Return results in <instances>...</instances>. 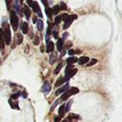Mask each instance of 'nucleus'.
Segmentation results:
<instances>
[{
  "mask_svg": "<svg viewBox=\"0 0 122 122\" xmlns=\"http://www.w3.org/2000/svg\"><path fill=\"white\" fill-rule=\"evenodd\" d=\"M32 21H33L34 23H37V16H36V15H34V16L32 17Z\"/></svg>",
  "mask_w": 122,
  "mask_h": 122,
  "instance_id": "4c0bfd02",
  "label": "nucleus"
},
{
  "mask_svg": "<svg viewBox=\"0 0 122 122\" xmlns=\"http://www.w3.org/2000/svg\"><path fill=\"white\" fill-rule=\"evenodd\" d=\"M23 11H24V13H25V15H26V18L27 19H30V16H31V13H30V8L28 7V6H24L23 7Z\"/></svg>",
  "mask_w": 122,
  "mask_h": 122,
  "instance_id": "9b49d317",
  "label": "nucleus"
},
{
  "mask_svg": "<svg viewBox=\"0 0 122 122\" xmlns=\"http://www.w3.org/2000/svg\"><path fill=\"white\" fill-rule=\"evenodd\" d=\"M76 72H77V69H75V68H74L71 72H69L68 74H66V75H65V77H64V81H65V82H66V81H69V79H70V78H71V77H72Z\"/></svg>",
  "mask_w": 122,
  "mask_h": 122,
  "instance_id": "1a4fd4ad",
  "label": "nucleus"
},
{
  "mask_svg": "<svg viewBox=\"0 0 122 122\" xmlns=\"http://www.w3.org/2000/svg\"><path fill=\"white\" fill-rule=\"evenodd\" d=\"M71 103H72V100H70V101L65 105V111H66V112H69V111H70L71 106Z\"/></svg>",
  "mask_w": 122,
  "mask_h": 122,
  "instance_id": "c85d7f7f",
  "label": "nucleus"
},
{
  "mask_svg": "<svg viewBox=\"0 0 122 122\" xmlns=\"http://www.w3.org/2000/svg\"><path fill=\"white\" fill-rule=\"evenodd\" d=\"M11 1L12 0H6V4H7V9L8 10H10V8H11Z\"/></svg>",
  "mask_w": 122,
  "mask_h": 122,
  "instance_id": "72a5a7b5",
  "label": "nucleus"
},
{
  "mask_svg": "<svg viewBox=\"0 0 122 122\" xmlns=\"http://www.w3.org/2000/svg\"><path fill=\"white\" fill-rule=\"evenodd\" d=\"M55 60H56V53H55V52H53V53H51V55L50 63H51V64H53V63L55 62Z\"/></svg>",
  "mask_w": 122,
  "mask_h": 122,
  "instance_id": "393cba45",
  "label": "nucleus"
},
{
  "mask_svg": "<svg viewBox=\"0 0 122 122\" xmlns=\"http://www.w3.org/2000/svg\"><path fill=\"white\" fill-rule=\"evenodd\" d=\"M53 49H54V44H53V42L50 41L46 46V51L47 52H51V51H53Z\"/></svg>",
  "mask_w": 122,
  "mask_h": 122,
  "instance_id": "4468645a",
  "label": "nucleus"
},
{
  "mask_svg": "<svg viewBox=\"0 0 122 122\" xmlns=\"http://www.w3.org/2000/svg\"><path fill=\"white\" fill-rule=\"evenodd\" d=\"M51 86L49 82H45L43 87H42V92L45 93V94H48L50 92H51Z\"/></svg>",
  "mask_w": 122,
  "mask_h": 122,
  "instance_id": "0eeeda50",
  "label": "nucleus"
},
{
  "mask_svg": "<svg viewBox=\"0 0 122 122\" xmlns=\"http://www.w3.org/2000/svg\"><path fill=\"white\" fill-rule=\"evenodd\" d=\"M16 37H17V40H16V43L19 45V44H21L22 43V41H23V35L21 34V33H17L16 34Z\"/></svg>",
  "mask_w": 122,
  "mask_h": 122,
  "instance_id": "4be33fe9",
  "label": "nucleus"
},
{
  "mask_svg": "<svg viewBox=\"0 0 122 122\" xmlns=\"http://www.w3.org/2000/svg\"><path fill=\"white\" fill-rule=\"evenodd\" d=\"M14 9H15V12H17V13H21L20 12V7H19V4H18V2H17V0H15V2H14Z\"/></svg>",
  "mask_w": 122,
  "mask_h": 122,
  "instance_id": "bb28decb",
  "label": "nucleus"
},
{
  "mask_svg": "<svg viewBox=\"0 0 122 122\" xmlns=\"http://www.w3.org/2000/svg\"><path fill=\"white\" fill-rule=\"evenodd\" d=\"M51 22H49V27H48V30H47V35L48 36L51 34Z\"/></svg>",
  "mask_w": 122,
  "mask_h": 122,
  "instance_id": "c9c22d12",
  "label": "nucleus"
},
{
  "mask_svg": "<svg viewBox=\"0 0 122 122\" xmlns=\"http://www.w3.org/2000/svg\"><path fill=\"white\" fill-rule=\"evenodd\" d=\"M39 42H40V39H39V36H37V35H36V36H34V38H33V44L37 46V45L39 44Z\"/></svg>",
  "mask_w": 122,
  "mask_h": 122,
  "instance_id": "2f4dec72",
  "label": "nucleus"
},
{
  "mask_svg": "<svg viewBox=\"0 0 122 122\" xmlns=\"http://www.w3.org/2000/svg\"><path fill=\"white\" fill-rule=\"evenodd\" d=\"M20 3H21V4H23V0H20Z\"/></svg>",
  "mask_w": 122,
  "mask_h": 122,
  "instance_id": "ea45409f",
  "label": "nucleus"
},
{
  "mask_svg": "<svg viewBox=\"0 0 122 122\" xmlns=\"http://www.w3.org/2000/svg\"><path fill=\"white\" fill-rule=\"evenodd\" d=\"M52 35H53L54 38H58V29H57V27L52 28Z\"/></svg>",
  "mask_w": 122,
  "mask_h": 122,
  "instance_id": "b1692460",
  "label": "nucleus"
},
{
  "mask_svg": "<svg viewBox=\"0 0 122 122\" xmlns=\"http://www.w3.org/2000/svg\"><path fill=\"white\" fill-rule=\"evenodd\" d=\"M45 11H46V14L48 17H51L52 16V9L50 8V7H47L45 8Z\"/></svg>",
  "mask_w": 122,
  "mask_h": 122,
  "instance_id": "6ab92c4d",
  "label": "nucleus"
},
{
  "mask_svg": "<svg viewBox=\"0 0 122 122\" xmlns=\"http://www.w3.org/2000/svg\"><path fill=\"white\" fill-rule=\"evenodd\" d=\"M4 44H5L4 32H3V29L0 28V49H1V50H4Z\"/></svg>",
  "mask_w": 122,
  "mask_h": 122,
  "instance_id": "9d476101",
  "label": "nucleus"
},
{
  "mask_svg": "<svg viewBox=\"0 0 122 122\" xmlns=\"http://www.w3.org/2000/svg\"><path fill=\"white\" fill-rule=\"evenodd\" d=\"M3 32H4V40H5V43L7 45H10V42H11V34H10V26L6 22L3 23Z\"/></svg>",
  "mask_w": 122,
  "mask_h": 122,
  "instance_id": "f257e3e1",
  "label": "nucleus"
},
{
  "mask_svg": "<svg viewBox=\"0 0 122 122\" xmlns=\"http://www.w3.org/2000/svg\"><path fill=\"white\" fill-rule=\"evenodd\" d=\"M59 7H60V10H66L68 9V8H67V5H66L64 2H60Z\"/></svg>",
  "mask_w": 122,
  "mask_h": 122,
  "instance_id": "7c9ffc66",
  "label": "nucleus"
},
{
  "mask_svg": "<svg viewBox=\"0 0 122 122\" xmlns=\"http://www.w3.org/2000/svg\"><path fill=\"white\" fill-rule=\"evenodd\" d=\"M76 18H77V15H76V14L70 15V17L65 21V23H64V25H63V29H64V30L68 29V28L71 26V24L72 23V21H73L74 19H76Z\"/></svg>",
  "mask_w": 122,
  "mask_h": 122,
  "instance_id": "20e7f679",
  "label": "nucleus"
},
{
  "mask_svg": "<svg viewBox=\"0 0 122 122\" xmlns=\"http://www.w3.org/2000/svg\"><path fill=\"white\" fill-rule=\"evenodd\" d=\"M78 92H79V90H78L77 88H75V87H71V88H70L66 92H64V93L61 95L60 100H67V99H69L70 96H71L72 94L77 93Z\"/></svg>",
  "mask_w": 122,
  "mask_h": 122,
  "instance_id": "7ed1b4c3",
  "label": "nucleus"
},
{
  "mask_svg": "<svg viewBox=\"0 0 122 122\" xmlns=\"http://www.w3.org/2000/svg\"><path fill=\"white\" fill-rule=\"evenodd\" d=\"M62 18H61V15H56L55 18H54V24L55 25H58L60 22H61Z\"/></svg>",
  "mask_w": 122,
  "mask_h": 122,
  "instance_id": "cd10ccee",
  "label": "nucleus"
},
{
  "mask_svg": "<svg viewBox=\"0 0 122 122\" xmlns=\"http://www.w3.org/2000/svg\"><path fill=\"white\" fill-rule=\"evenodd\" d=\"M69 88H70V85H69V83H67L65 86H63V87H61L60 89H58V90L55 92V94H56V95H59L60 93H64V92H66L69 90Z\"/></svg>",
  "mask_w": 122,
  "mask_h": 122,
  "instance_id": "6e6552de",
  "label": "nucleus"
},
{
  "mask_svg": "<svg viewBox=\"0 0 122 122\" xmlns=\"http://www.w3.org/2000/svg\"><path fill=\"white\" fill-rule=\"evenodd\" d=\"M96 63H97V60L93 58V59H92V60L89 61V63L87 64V66H88V67H91V66H92V65H94V64H96Z\"/></svg>",
  "mask_w": 122,
  "mask_h": 122,
  "instance_id": "c756f323",
  "label": "nucleus"
},
{
  "mask_svg": "<svg viewBox=\"0 0 122 122\" xmlns=\"http://www.w3.org/2000/svg\"><path fill=\"white\" fill-rule=\"evenodd\" d=\"M62 122H67V120H66V119H65V120H63V121H62Z\"/></svg>",
  "mask_w": 122,
  "mask_h": 122,
  "instance_id": "a19ab883",
  "label": "nucleus"
},
{
  "mask_svg": "<svg viewBox=\"0 0 122 122\" xmlns=\"http://www.w3.org/2000/svg\"><path fill=\"white\" fill-rule=\"evenodd\" d=\"M66 61H67V64H68V65H72V64L78 62V59H77L75 56H71V57H69Z\"/></svg>",
  "mask_w": 122,
  "mask_h": 122,
  "instance_id": "dca6fc26",
  "label": "nucleus"
},
{
  "mask_svg": "<svg viewBox=\"0 0 122 122\" xmlns=\"http://www.w3.org/2000/svg\"><path fill=\"white\" fill-rule=\"evenodd\" d=\"M27 2H28V4L31 7V5H32V2H33V1H32V0H27Z\"/></svg>",
  "mask_w": 122,
  "mask_h": 122,
  "instance_id": "58836bf2",
  "label": "nucleus"
},
{
  "mask_svg": "<svg viewBox=\"0 0 122 122\" xmlns=\"http://www.w3.org/2000/svg\"><path fill=\"white\" fill-rule=\"evenodd\" d=\"M42 3L44 4V6H45L46 8L49 7V6H48V0H42Z\"/></svg>",
  "mask_w": 122,
  "mask_h": 122,
  "instance_id": "e433bc0d",
  "label": "nucleus"
},
{
  "mask_svg": "<svg viewBox=\"0 0 122 122\" xmlns=\"http://www.w3.org/2000/svg\"><path fill=\"white\" fill-rule=\"evenodd\" d=\"M90 61V58L88 56H82L78 59V64L79 65H84V64H88Z\"/></svg>",
  "mask_w": 122,
  "mask_h": 122,
  "instance_id": "ddd939ff",
  "label": "nucleus"
},
{
  "mask_svg": "<svg viewBox=\"0 0 122 122\" xmlns=\"http://www.w3.org/2000/svg\"><path fill=\"white\" fill-rule=\"evenodd\" d=\"M62 67H63V62L61 61V62L57 65V67H56V69H55V71H54V73H55V74H57V73L60 71V70H61V68H62Z\"/></svg>",
  "mask_w": 122,
  "mask_h": 122,
  "instance_id": "a878e982",
  "label": "nucleus"
},
{
  "mask_svg": "<svg viewBox=\"0 0 122 122\" xmlns=\"http://www.w3.org/2000/svg\"><path fill=\"white\" fill-rule=\"evenodd\" d=\"M60 10H60V7H59L58 5H55V6L53 7V9H52V14H53V15H57Z\"/></svg>",
  "mask_w": 122,
  "mask_h": 122,
  "instance_id": "a211bd4d",
  "label": "nucleus"
},
{
  "mask_svg": "<svg viewBox=\"0 0 122 122\" xmlns=\"http://www.w3.org/2000/svg\"><path fill=\"white\" fill-rule=\"evenodd\" d=\"M56 46H57V51H61L63 50V47H64V39L63 38H59L57 40Z\"/></svg>",
  "mask_w": 122,
  "mask_h": 122,
  "instance_id": "f8f14e48",
  "label": "nucleus"
},
{
  "mask_svg": "<svg viewBox=\"0 0 122 122\" xmlns=\"http://www.w3.org/2000/svg\"><path fill=\"white\" fill-rule=\"evenodd\" d=\"M21 30H22L23 33H28L29 32V24H28V22H23L22 23Z\"/></svg>",
  "mask_w": 122,
  "mask_h": 122,
  "instance_id": "2eb2a0df",
  "label": "nucleus"
},
{
  "mask_svg": "<svg viewBox=\"0 0 122 122\" xmlns=\"http://www.w3.org/2000/svg\"><path fill=\"white\" fill-rule=\"evenodd\" d=\"M65 112H66V111H65V104H63V105H61V106H60V108H59L58 113H59V115L62 117V116L65 114Z\"/></svg>",
  "mask_w": 122,
  "mask_h": 122,
  "instance_id": "f3484780",
  "label": "nucleus"
},
{
  "mask_svg": "<svg viewBox=\"0 0 122 122\" xmlns=\"http://www.w3.org/2000/svg\"><path fill=\"white\" fill-rule=\"evenodd\" d=\"M73 69H74V68H73V66H72V65H68V66L66 67V70H65V74H68V73H69V72H71Z\"/></svg>",
  "mask_w": 122,
  "mask_h": 122,
  "instance_id": "5701e85b",
  "label": "nucleus"
},
{
  "mask_svg": "<svg viewBox=\"0 0 122 122\" xmlns=\"http://www.w3.org/2000/svg\"><path fill=\"white\" fill-rule=\"evenodd\" d=\"M31 8H32V10L36 12V14L39 16V17H42V12H41V10H40V7L38 5V3L36 1H33L32 2V5H31Z\"/></svg>",
  "mask_w": 122,
  "mask_h": 122,
  "instance_id": "39448f33",
  "label": "nucleus"
},
{
  "mask_svg": "<svg viewBox=\"0 0 122 122\" xmlns=\"http://www.w3.org/2000/svg\"><path fill=\"white\" fill-rule=\"evenodd\" d=\"M10 24H11V26H12V29H13V30L15 31V30H17V29H18V17H17V14H16V12H15V10H10Z\"/></svg>",
  "mask_w": 122,
  "mask_h": 122,
  "instance_id": "f03ea898",
  "label": "nucleus"
},
{
  "mask_svg": "<svg viewBox=\"0 0 122 122\" xmlns=\"http://www.w3.org/2000/svg\"><path fill=\"white\" fill-rule=\"evenodd\" d=\"M76 52H80V51H74V50H69V51H68V53L71 55V56H72L73 54H75Z\"/></svg>",
  "mask_w": 122,
  "mask_h": 122,
  "instance_id": "473e14b6",
  "label": "nucleus"
},
{
  "mask_svg": "<svg viewBox=\"0 0 122 122\" xmlns=\"http://www.w3.org/2000/svg\"><path fill=\"white\" fill-rule=\"evenodd\" d=\"M69 17H70V15H69V14H67V13H64V14H62V15H61V18H62V20H64V21H66Z\"/></svg>",
  "mask_w": 122,
  "mask_h": 122,
  "instance_id": "f704fd0d",
  "label": "nucleus"
},
{
  "mask_svg": "<svg viewBox=\"0 0 122 122\" xmlns=\"http://www.w3.org/2000/svg\"><path fill=\"white\" fill-rule=\"evenodd\" d=\"M64 82H65V81H64V77H59V78L57 79V81L55 82V87H59V86L62 85Z\"/></svg>",
  "mask_w": 122,
  "mask_h": 122,
  "instance_id": "412c9836",
  "label": "nucleus"
},
{
  "mask_svg": "<svg viewBox=\"0 0 122 122\" xmlns=\"http://www.w3.org/2000/svg\"><path fill=\"white\" fill-rule=\"evenodd\" d=\"M79 119H80V116L75 113H70L68 115V117L66 118L67 122H77Z\"/></svg>",
  "mask_w": 122,
  "mask_h": 122,
  "instance_id": "423d86ee",
  "label": "nucleus"
},
{
  "mask_svg": "<svg viewBox=\"0 0 122 122\" xmlns=\"http://www.w3.org/2000/svg\"><path fill=\"white\" fill-rule=\"evenodd\" d=\"M43 28H44V23L42 20H38L37 21V30H43Z\"/></svg>",
  "mask_w": 122,
  "mask_h": 122,
  "instance_id": "aec40b11",
  "label": "nucleus"
}]
</instances>
